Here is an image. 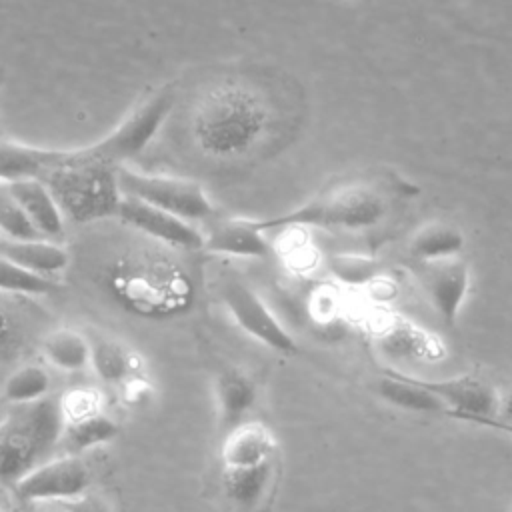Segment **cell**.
Masks as SVG:
<instances>
[{
	"label": "cell",
	"mask_w": 512,
	"mask_h": 512,
	"mask_svg": "<svg viewBox=\"0 0 512 512\" xmlns=\"http://www.w3.org/2000/svg\"><path fill=\"white\" fill-rule=\"evenodd\" d=\"M150 392H152V386L144 378H140L138 374L128 378L122 384V396H124L126 402H140V400L148 398Z\"/></svg>",
	"instance_id": "cell-31"
},
{
	"label": "cell",
	"mask_w": 512,
	"mask_h": 512,
	"mask_svg": "<svg viewBox=\"0 0 512 512\" xmlns=\"http://www.w3.org/2000/svg\"><path fill=\"white\" fill-rule=\"evenodd\" d=\"M110 284L124 306L146 316L178 314L188 308L194 294L190 276L176 262L148 254L120 260Z\"/></svg>",
	"instance_id": "cell-5"
},
{
	"label": "cell",
	"mask_w": 512,
	"mask_h": 512,
	"mask_svg": "<svg viewBox=\"0 0 512 512\" xmlns=\"http://www.w3.org/2000/svg\"><path fill=\"white\" fill-rule=\"evenodd\" d=\"M0 294V360H12L26 344L28 328L20 310Z\"/></svg>",
	"instance_id": "cell-28"
},
{
	"label": "cell",
	"mask_w": 512,
	"mask_h": 512,
	"mask_svg": "<svg viewBox=\"0 0 512 512\" xmlns=\"http://www.w3.org/2000/svg\"><path fill=\"white\" fill-rule=\"evenodd\" d=\"M472 424L488 426V428H494V430H500V432H506V434H510V436H512V424H508V422H500V420H496V418H478V420H474Z\"/></svg>",
	"instance_id": "cell-33"
},
{
	"label": "cell",
	"mask_w": 512,
	"mask_h": 512,
	"mask_svg": "<svg viewBox=\"0 0 512 512\" xmlns=\"http://www.w3.org/2000/svg\"><path fill=\"white\" fill-rule=\"evenodd\" d=\"M278 456L274 434L260 422H242L232 428L222 444L224 468H250L270 462Z\"/></svg>",
	"instance_id": "cell-15"
},
{
	"label": "cell",
	"mask_w": 512,
	"mask_h": 512,
	"mask_svg": "<svg viewBox=\"0 0 512 512\" xmlns=\"http://www.w3.org/2000/svg\"><path fill=\"white\" fill-rule=\"evenodd\" d=\"M222 302L232 314L234 322L252 338L266 344L268 348L284 354H294L298 350L290 332L280 324L266 302L242 280L228 278L222 288Z\"/></svg>",
	"instance_id": "cell-9"
},
{
	"label": "cell",
	"mask_w": 512,
	"mask_h": 512,
	"mask_svg": "<svg viewBox=\"0 0 512 512\" xmlns=\"http://www.w3.org/2000/svg\"><path fill=\"white\" fill-rule=\"evenodd\" d=\"M66 512H112L110 506L98 498V496H90L88 492L80 498L68 500V502H58Z\"/></svg>",
	"instance_id": "cell-30"
},
{
	"label": "cell",
	"mask_w": 512,
	"mask_h": 512,
	"mask_svg": "<svg viewBox=\"0 0 512 512\" xmlns=\"http://www.w3.org/2000/svg\"><path fill=\"white\" fill-rule=\"evenodd\" d=\"M464 244L466 236L458 226L444 220H434L420 226L412 234L408 252L418 264H426L460 256Z\"/></svg>",
	"instance_id": "cell-18"
},
{
	"label": "cell",
	"mask_w": 512,
	"mask_h": 512,
	"mask_svg": "<svg viewBox=\"0 0 512 512\" xmlns=\"http://www.w3.org/2000/svg\"><path fill=\"white\" fill-rule=\"evenodd\" d=\"M386 196L372 184L348 182L324 190L290 212L262 218L258 226L268 232L276 228H338L366 230L380 224L388 214Z\"/></svg>",
	"instance_id": "cell-4"
},
{
	"label": "cell",
	"mask_w": 512,
	"mask_h": 512,
	"mask_svg": "<svg viewBox=\"0 0 512 512\" xmlns=\"http://www.w3.org/2000/svg\"><path fill=\"white\" fill-rule=\"evenodd\" d=\"M496 420L512 424V390L502 398V402H500V412H498V418H496Z\"/></svg>",
	"instance_id": "cell-32"
},
{
	"label": "cell",
	"mask_w": 512,
	"mask_h": 512,
	"mask_svg": "<svg viewBox=\"0 0 512 512\" xmlns=\"http://www.w3.org/2000/svg\"><path fill=\"white\" fill-rule=\"evenodd\" d=\"M36 180L52 192L62 216L76 224L116 216L124 198L118 168L88 156L84 148H46V160Z\"/></svg>",
	"instance_id": "cell-2"
},
{
	"label": "cell",
	"mask_w": 512,
	"mask_h": 512,
	"mask_svg": "<svg viewBox=\"0 0 512 512\" xmlns=\"http://www.w3.org/2000/svg\"><path fill=\"white\" fill-rule=\"evenodd\" d=\"M64 414L60 398L12 404L0 420V482L16 484L36 466L54 458L62 444Z\"/></svg>",
	"instance_id": "cell-3"
},
{
	"label": "cell",
	"mask_w": 512,
	"mask_h": 512,
	"mask_svg": "<svg viewBox=\"0 0 512 512\" xmlns=\"http://www.w3.org/2000/svg\"><path fill=\"white\" fill-rule=\"evenodd\" d=\"M42 352L46 360L66 372H80L90 366L92 342L72 328H58L44 336Z\"/></svg>",
	"instance_id": "cell-21"
},
{
	"label": "cell",
	"mask_w": 512,
	"mask_h": 512,
	"mask_svg": "<svg viewBox=\"0 0 512 512\" xmlns=\"http://www.w3.org/2000/svg\"><path fill=\"white\" fill-rule=\"evenodd\" d=\"M270 126L268 104L240 82H220L208 88L196 100L190 118L194 146L214 160L250 154L268 136Z\"/></svg>",
	"instance_id": "cell-1"
},
{
	"label": "cell",
	"mask_w": 512,
	"mask_h": 512,
	"mask_svg": "<svg viewBox=\"0 0 512 512\" xmlns=\"http://www.w3.org/2000/svg\"><path fill=\"white\" fill-rule=\"evenodd\" d=\"M330 270L342 282L358 284L366 282L372 276V262L358 256H334L330 260Z\"/></svg>",
	"instance_id": "cell-29"
},
{
	"label": "cell",
	"mask_w": 512,
	"mask_h": 512,
	"mask_svg": "<svg viewBox=\"0 0 512 512\" xmlns=\"http://www.w3.org/2000/svg\"><path fill=\"white\" fill-rule=\"evenodd\" d=\"M126 226L166 244L182 250H202L204 234L192 226V222L182 220L166 210L150 206L138 198L124 196L116 214Z\"/></svg>",
	"instance_id": "cell-11"
},
{
	"label": "cell",
	"mask_w": 512,
	"mask_h": 512,
	"mask_svg": "<svg viewBox=\"0 0 512 512\" xmlns=\"http://www.w3.org/2000/svg\"><path fill=\"white\" fill-rule=\"evenodd\" d=\"M12 196L24 208L42 238H56L64 230V216L52 196V192L36 178H22L6 182Z\"/></svg>",
	"instance_id": "cell-16"
},
{
	"label": "cell",
	"mask_w": 512,
	"mask_h": 512,
	"mask_svg": "<svg viewBox=\"0 0 512 512\" xmlns=\"http://www.w3.org/2000/svg\"><path fill=\"white\" fill-rule=\"evenodd\" d=\"M376 390L390 404L412 412H430L440 416L446 412V406L430 390L420 386L414 376L396 370H386L384 376L376 382Z\"/></svg>",
	"instance_id": "cell-19"
},
{
	"label": "cell",
	"mask_w": 512,
	"mask_h": 512,
	"mask_svg": "<svg viewBox=\"0 0 512 512\" xmlns=\"http://www.w3.org/2000/svg\"><path fill=\"white\" fill-rule=\"evenodd\" d=\"M0 496H2V494H0Z\"/></svg>",
	"instance_id": "cell-36"
},
{
	"label": "cell",
	"mask_w": 512,
	"mask_h": 512,
	"mask_svg": "<svg viewBox=\"0 0 512 512\" xmlns=\"http://www.w3.org/2000/svg\"><path fill=\"white\" fill-rule=\"evenodd\" d=\"M416 378V376H414ZM420 386L430 390L444 406V416L474 422L478 418H498L500 394L484 378L474 374H462L444 380L416 378Z\"/></svg>",
	"instance_id": "cell-10"
},
{
	"label": "cell",
	"mask_w": 512,
	"mask_h": 512,
	"mask_svg": "<svg viewBox=\"0 0 512 512\" xmlns=\"http://www.w3.org/2000/svg\"><path fill=\"white\" fill-rule=\"evenodd\" d=\"M52 504H56V510H54V512H66V510H64V508L58 504V502H52Z\"/></svg>",
	"instance_id": "cell-34"
},
{
	"label": "cell",
	"mask_w": 512,
	"mask_h": 512,
	"mask_svg": "<svg viewBox=\"0 0 512 512\" xmlns=\"http://www.w3.org/2000/svg\"><path fill=\"white\" fill-rule=\"evenodd\" d=\"M174 104V86L168 84L158 88L154 94L146 96L134 110H130L124 120L102 140L90 146H82L84 152L100 162L120 168L122 162L136 158L152 142V138L170 116Z\"/></svg>",
	"instance_id": "cell-6"
},
{
	"label": "cell",
	"mask_w": 512,
	"mask_h": 512,
	"mask_svg": "<svg viewBox=\"0 0 512 512\" xmlns=\"http://www.w3.org/2000/svg\"><path fill=\"white\" fill-rule=\"evenodd\" d=\"M280 476V458L250 468H224V494L240 512H266Z\"/></svg>",
	"instance_id": "cell-13"
},
{
	"label": "cell",
	"mask_w": 512,
	"mask_h": 512,
	"mask_svg": "<svg viewBox=\"0 0 512 512\" xmlns=\"http://www.w3.org/2000/svg\"><path fill=\"white\" fill-rule=\"evenodd\" d=\"M24 502H68L90 488V468L78 454H62L30 470L14 486Z\"/></svg>",
	"instance_id": "cell-8"
},
{
	"label": "cell",
	"mask_w": 512,
	"mask_h": 512,
	"mask_svg": "<svg viewBox=\"0 0 512 512\" xmlns=\"http://www.w3.org/2000/svg\"><path fill=\"white\" fill-rule=\"evenodd\" d=\"M418 282L444 324H454L470 288V266L460 256L426 262L418 268Z\"/></svg>",
	"instance_id": "cell-12"
},
{
	"label": "cell",
	"mask_w": 512,
	"mask_h": 512,
	"mask_svg": "<svg viewBox=\"0 0 512 512\" xmlns=\"http://www.w3.org/2000/svg\"><path fill=\"white\" fill-rule=\"evenodd\" d=\"M216 398L220 408V418L226 430L240 426L244 416L252 410L256 400V386L252 380L236 370H228L218 376Z\"/></svg>",
	"instance_id": "cell-20"
},
{
	"label": "cell",
	"mask_w": 512,
	"mask_h": 512,
	"mask_svg": "<svg viewBox=\"0 0 512 512\" xmlns=\"http://www.w3.org/2000/svg\"><path fill=\"white\" fill-rule=\"evenodd\" d=\"M90 366L102 382L122 386L128 378L138 374V356L120 342L102 338L92 342Z\"/></svg>",
	"instance_id": "cell-22"
},
{
	"label": "cell",
	"mask_w": 512,
	"mask_h": 512,
	"mask_svg": "<svg viewBox=\"0 0 512 512\" xmlns=\"http://www.w3.org/2000/svg\"><path fill=\"white\" fill-rule=\"evenodd\" d=\"M0 230L12 240H36L42 234L36 230L24 208L12 196L6 182H0Z\"/></svg>",
	"instance_id": "cell-27"
},
{
	"label": "cell",
	"mask_w": 512,
	"mask_h": 512,
	"mask_svg": "<svg viewBox=\"0 0 512 512\" xmlns=\"http://www.w3.org/2000/svg\"><path fill=\"white\" fill-rule=\"evenodd\" d=\"M0 256L46 278L50 274L62 272L70 262L68 252L46 238H36V240L0 238Z\"/></svg>",
	"instance_id": "cell-17"
},
{
	"label": "cell",
	"mask_w": 512,
	"mask_h": 512,
	"mask_svg": "<svg viewBox=\"0 0 512 512\" xmlns=\"http://www.w3.org/2000/svg\"><path fill=\"white\" fill-rule=\"evenodd\" d=\"M50 392V374L40 364H24L16 368L4 382V398L10 404H30L42 400Z\"/></svg>",
	"instance_id": "cell-25"
},
{
	"label": "cell",
	"mask_w": 512,
	"mask_h": 512,
	"mask_svg": "<svg viewBox=\"0 0 512 512\" xmlns=\"http://www.w3.org/2000/svg\"><path fill=\"white\" fill-rule=\"evenodd\" d=\"M204 250L240 258H264L270 254V244L258 220L224 218L216 220L204 234Z\"/></svg>",
	"instance_id": "cell-14"
},
{
	"label": "cell",
	"mask_w": 512,
	"mask_h": 512,
	"mask_svg": "<svg viewBox=\"0 0 512 512\" xmlns=\"http://www.w3.org/2000/svg\"><path fill=\"white\" fill-rule=\"evenodd\" d=\"M382 348L396 356H416V358H440L444 354V348L438 340L422 332L418 326L414 328L408 322L394 320L390 322L382 334Z\"/></svg>",
	"instance_id": "cell-23"
},
{
	"label": "cell",
	"mask_w": 512,
	"mask_h": 512,
	"mask_svg": "<svg viewBox=\"0 0 512 512\" xmlns=\"http://www.w3.org/2000/svg\"><path fill=\"white\" fill-rule=\"evenodd\" d=\"M118 182L124 196L138 198L188 222L206 220L216 212L204 188L194 180L164 174H146L120 166Z\"/></svg>",
	"instance_id": "cell-7"
},
{
	"label": "cell",
	"mask_w": 512,
	"mask_h": 512,
	"mask_svg": "<svg viewBox=\"0 0 512 512\" xmlns=\"http://www.w3.org/2000/svg\"><path fill=\"white\" fill-rule=\"evenodd\" d=\"M56 286L50 278L34 274L16 262L0 256V294L10 296H40L52 292Z\"/></svg>",
	"instance_id": "cell-26"
},
{
	"label": "cell",
	"mask_w": 512,
	"mask_h": 512,
	"mask_svg": "<svg viewBox=\"0 0 512 512\" xmlns=\"http://www.w3.org/2000/svg\"><path fill=\"white\" fill-rule=\"evenodd\" d=\"M510 512H512V508H510Z\"/></svg>",
	"instance_id": "cell-35"
},
{
	"label": "cell",
	"mask_w": 512,
	"mask_h": 512,
	"mask_svg": "<svg viewBox=\"0 0 512 512\" xmlns=\"http://www.w3.org/2000/svg\"><path fill=\"white\" fill-rule=\"evenodd\" d=\"M118 434V424L104 412L90 414L80 420L64 422L62 444L66 446V454H80L92 446L104 444Z\"/></svg>",
	"instance_id": "cell-24"
}]
</instances>
